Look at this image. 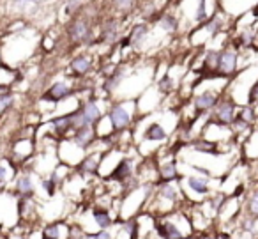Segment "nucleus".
<instances>
[{
    "instance_id": "nucleus-6",
    "label": "nucleus",
    "mask_w": 258,
    "mask_h": 239,
    "mask_svg": "<svg viewBox=\"0 0 258 239\" xmlns=\"http://www.w3.org/2000/svg\"><path fill=\"white\" fill-rule=\"evenodd\" d=\"M218 105V94L211 92V90H205V92L198 94L195 98V108L198 112H205V110H211Z\"/></svg>"
},
{
    "instance_id": "nucleus-17",
    "label": "nucleus",
    "mask_w": 258,
    "mask_h": 239,
    "mask_svg": "<svg viewBox=\"0 0 258 239\" xmlns=\"http://www.w3.org/2000/svg\"><path fill=\"white\" fill-rule=\"evenodd\" d=\"M159 175H161V179L163 181H166V182H170L172 179H177L179 177V170H177V165L175 163H168V165H165V167L159 170Z\"/></svg>"
},
{
    "instance_id": "nucleus-25",
    "label": "nucleus",
    "mask_w": 258,
    "mask_h": 239,
    "mask_svg": "<svg viewBox=\"0 0 258 239\" xmlns=\"http://www.w3.org/2000/svg\"><path fill=\"white\" fill-rule=\"evenodd\" d=\"M249 211L253 216L258 218V189H254L249 197Z\"/></svg>"
},
{
    "instance_id": "nucleus-36",
    "label": "nucleus",
    "mask_w": 258,
    "mask_h": 239,
    "mask_svg": "<svg viewBox=\"0 0 258 239\" xmlns=\"http://www.w3.org/2000/svg\"><path fill=\"white\" fill-rule=\"evenodd\" d=\"M170 83H172V82H170V78L166 76V78L161 82V90H170V89H172V85H170Z\"/></svg>"
},
{
    "instance_id": "nucleus-2",
    "label": "nucleus",
    "mask_w": 258,
    "mask_h": 239,
    "mask_svg": "<svg viewBox=\"0 0 258 239\" xmlns=\"http://www.w3.org/2000/svg\"><path fill=\"white\" fill-rule=\"evenodd\" d=\"M68 36L73 43H83L90 36V25L85 18H75L68 29Z\"/></svg>"
},
{
    "instance_id": "nucleus-37",
    "label": "nucleus",
    "mask_w": 258,
    "mask_h": 239,
    "mask_svg": "<svg viewBox=\"0 0 258 239\" xmlns=\"http://www.w3.org/2000/svg\"><path fill=\"white\" fill-rule=\"evenodd\" d=\"M85 239H96V234H87Z\"/></svg>"
},
{
    "instance_id": "nucleus-13",
    "label": "nucleus",
    "mask_w": 258,
    "mask_h": 239,
    "mask_svg": "<svg viewBox=\"0 0 258 239\" xmlns=\"http://www.w3.org/2000/svg\"><path fill=\"white\" fill-rule=\"evenodd\" d=\"M145 138L151 140V142H159V140H165L166 138V131L161 124H152L147 128L145 131Z\"/></svg>"
},
{
    "instance_id": "nucleus-7",
    "label": "nucleus",
    "mask_w": 258,
    "mask_h": 239,
    "mask_svg": "<svg viewBox=\"0 0 258 239\" xmlns=\"http://www.w3.org/2000/svg\"><path fill=\"white\" fill-rule=\"evenodd\" d=\"M75 144L78 147H82V149H85L87 146H90V144L94 142V129L90 128V126H83V128L76 129L75 131Z\"/></svg>"
},
{
    "instance_id": "nucleus-4",
    "label": "nucleus",
    "mask_w": 258,
    "mask_h": 239,
    "mask_svg": "<svg viewBox=\"0 0 258 239\" xmlns=\"http://www.w3.org/2000/svg\"><path fill=\"white\" fill-rule=\"evenodd\" d=\"M214 117H216V121L223 126L232 124V122L235 121V105H233V101L225 100V101H221V103L216 105Z\"/></svg>"
},
{
    "instance_id": "nucleus-33",
    "label": "nucleus",
    "mask_w": 258,
    "mask_h": 239,
    "mask_svg": "<svg viewBox=\"0 0 258 239\" xmlns=\"http://www.w3.org/2000/svg\"><path fill=\"white\" fill-rule=\"evenodd\" d=\"M115 2V6L117 8H120V9H125V8H129V6L133 4V0H113Z\"/></svg>"
},
{
    "instance_id": "nucleus-14",
    "label": "nucleus",
    "mask_w": 258,
    "mask_h": 239,
    "mask_svg": "<svg viewBox=\"0 0 258 239\" xmlns=\"http://www.w3.org/2000/svg\"><path fill=\"white\" fill-rule=\"evenodd\" d=\"M129 174H131V163H129V160H122L110 177L115 181H124L125 177H129Z\"/></svg>"
},
{
    "instance_id": "nucleus-10",
    "label": "nucleus",
    "mask_w": 258,
    "mask_h": 239,
    "mask_svg": "<svg viewBox=\"0 0 258 239\" xmlns=\"http://www.w3.org/2000/svg\"><path fill=\"white\" fill-rule=\"evenodd\" d=\"M69 68H71L76 75H87V73L90 71V68H92V62H90V59L87 57V55H80V57L73 59Z\"/></svg>"
},
{
    "instance_id": "nucleus-11",
    "label": "nucleus",
    "mask_w": 258,
    "mask_h": 239,
    "mask_svg": "<svg viewBox=\"0 0 258 239\" xmlns=\"http://www.w3.org/2000/svg\"><path fill=\"white\" fill-rule=\"evenodd\" d=\"M51 124L55 126L57 133H60V135H62V133H68V131L75 133V129H73V122H71V115H69V114L53 119V122H51Z\"/></svg>"
},
{
    "instance_id": "nucleus-8",
    "label": "nucleus",
    "mask_w": 258,
    "mask_h": 239,
    "mask_svg": "<svg viewBox=\"0 0 258 239\" xmlns=\"http://www.w3.org/2000/svg\"><path fill=\"white\" fill-rule=\"evenodd\" d=\"M15 192L18 193L20 197L27 199L34 193V182H32V177L30 175H20L16 179V184H15Z\"/></svg>"
},
{
    "instance_id": "nucleus-34",
    "label": "nucleus",
    "mask_w": 258,
    "mask_h": 239,
    "mask_svg": "<svg viewBox=\"0 0 258 239\" xmlns=\"http://www.w3.org/2000/svg\"><path fill=\"white\" fill-rule=\"evenodd\" d=\"M96 239H113V237H111V234L106 230V228H101V230L96 234Z\"/></svg>"
},
{
    "instance_id": "nucleus-16",
    "label": "nucleus",
    "mask_w": 258,
    "mask_h": 239,
    "mask_svg": "<svg viewBox=\"0 0 258 239\" xmlns=\"http://www.w3.org/2000/svg\"><path fill=\"white\" fill-rule=\"evenodd\" d=\"M159 232H161V235L165 239H182V232L177 228V225L173 223H165L159 227Z\"/></svg>"
},
{
    "instance_id": "nucleus-29",
    "label": "nucleus",
    "mask_w": 258,
    "mask_h": 239,
    "mask_svg": "<svg viewBox=\"0 0 258 239\" xmlns=\"http://www.w3.org/2000/svg\"><path fill=\"white\" fill-rule=\"evenodd\" d=\"M161 25H163V29H166V30H173V29H175V22H173L170 16H165V18H163Z\"/></svg>"
},
{
    "instance_id": "nucleus-31",
    "label": "nucleus",
    "mask_w": 258,
    "mask_h": 239,
    "mask_svg": "<svg viewBox=\"0 0 258 239\" xmlns=\"http://www.w3.org/2000/svg\"><path fill=\"white\" fill-rule=\"evenodd\" d=\"M216 146H212V144H207V142H200V144H195V149L198 151H214Z\"/></svg>"
},
{
    "instance_id": "nucleus-32",
    "label": "nucleus",
    "mask_w": 258,
    "mask_h": 239,
    "mask_svg": "<svg viewBox=\"0 0 258 239\" xmlns=\"http://www.w3.org/2000/svg\"><path fill=\"white\" fill-rule=\"evenodd\" d=\"M13 105V98L11 96H0V108H8Z\"/></svg>"
},
{
    "instance_id": "nucleus-23",
    "label": "nucleus",
    "mask_w": 258,
    "mask_h": 239,
    "mask_svg": "<svg viewBox=\"0 0 258 239\" xmlns=\"http://www.w3.org/2000/svg\"><path fill=\"white\" fill-rule=\"evenodd\" d=\"M159 193H161L165 199H168V200H175L177 199V189L173 188L172 184H163L161 186V189H159Z\"/></svg>"
},
{
    "instance_id": "nucleus-28",
    "label": "nucleus",
    "mask_w": 258,
    "mask_h": 239,
    "mask_svg": "<svg viewBox=\"0 0 258 239\" xmlns=\"http://www.w3.org/2000/svg\"><path fill=\"white\" fill-rule=\"evenodd\" d=\"M249 103L251 105L258 103V80L251 85V89H249Z\"/></svg>"
},
{
    "instance_id": "nucleus-15",
    "label": "nucleus",
    "mask_w": 258,
    "mask_h": 239,
    "mask_svg": "<svg viewBox=\"0 0 258 239\" xmlns=\"http://www.w3.org/2000/svg\"><path fill=\"white\" fill-rule=\"evenodd\" d=\"M92 216L99 228H108L111 225V216L108 214L106 209H94Z\"/></svg>"
},
{
    "instance_id": "nucleus-30",
    "label": "nucleus",
    "mask_w": 258,
    "mask_h": 239,
    "mask_svg": "<svg viewBox=\"0 0 258 239\" xmlns=\"http://www.w3.org/2000/svg\"><path fill=\"white\" fill-rule=\"evenodd\" d=\"M240 43H242V44H249V43H253V32H249V30H246V32H242V36H240Z\"/></svg>"
},
{
    "instance_id": "nucleus-27",
    "label": "nucleus",
    "mask_w": 258,
    "mask_h": 239,
    "mask_svg": "<svg viewBox=\"0 0 258 239\" xmlns=\"http://www.w3.org/2000/svg\"><path fill=\"white\" fill-rule=\"evenodd\" d=\"M80 8V2L78 0H69L68 6H66V15H76Z\"/></svg>"
},
{
    "instance_id": "nucleus-1",
    "label": "nucleus",
    "mask_w": 258,
    "mask_h": 239,
    "mask_svg": "<svg viewBox=\"0 0 258 239\" xmlns=\"http://www.w3.org/2000/svg\"><path fill=\"white\" fill-rule=\"evenodd\" d=\"M108 117H110V122H111V126H113V129L120 131V129L127 128L133 115H131V112H129L127 108L124 107V105L117 103V105H113V107H111Z\"/></svg>"
},
{
    "instance_id": "nucleus-38",
    "label": "nucleus",
    "mask_w": 258,
    "mask_h": 239,
    "mask_svg": "<svg viewBox=\"0 0 258 239\" xmlns=\"http://www.w3.org/2000/svg\"><path fill=\"white\" fill-rule=\"evenodd\" d=\"M218 239H230V237L226 234H221V235H218Z\"/></svg>"
},
{
    "instance_id": "nucleus-19",
    "label": "nucleus",
    "mask_w": 258,
    "mask_h": 239,
    "mask_svg": "<svg viewBox=\"0 0 258 239\" xmlns=\"http://www.w3.org/2000/svg\"><path fill=\"white\" fill-rule=\"evenodd\" d=\"M97 167H99V160L96 158V154L94 156H87L85 160L82 161V170L83 172H96Z\"/></svg>"
},
{
    "instance_id": "nucleus-39",
    "label": "nucleus",
    "mask_w": 258,
    "mask_h": 239,
    "mask_svg": "<svg viewBox=\"0 0 258 239\" xmlns=\"http://www.w3.org/2000/svg\"><path fill=\"white\" fill-rule=\"evenodd\" d=\"M253 13H254V16H258V4H256V8L253 9Z\"/></svg>"
},
{
    "instance_id": "nucleus-40",
    "label": "nucleus",
    "mask_w": 258,
    "mask_h": 239,
    "mask_svg": "<svg viewBox=\"0 0 258 239\" xmlns=\"http://www.w3.org/2000/svg\"><path fill=\"white\" fill-rule=\"evenodd\" d=\"M182 239H191V237H182Z\"/></svg>"
},
{
    "instance_id": "nucleus-18",
    "label": "nucleus",
    "mask_w": 258,
    "mask_h": 239,
    "mask_svg": "<svg viewBox=\"0 0 258 239\" xmlns=\"http://www.w3.org/2000/svg\"><path fill=\"white\" fill-rule=\"evenodd\" d=\"M149 34V29L147 25H137L133 30H131V34H129V41L131 43H140V41H144V37Z\"/></svg>"
},
{
    "instance_id": "nucleus-35",
    "label": "nucleus",
    "mask_w": 258,
    "mask_h": 239,
    "mask_svg": "<svg viewBox=\"0 0 258 239\" xmlns=\"http://www.w3.org/2000/svg\"><path fill=\"white\" fill-rule=\"evenodd\" d=\"M6 177H8V170H6L4 165H0V184L6 181Z\"/></svg>"
},
{
    "instance_id": "nucleus-21",
    "label": "nucleus",
    "mask_w": 258,
    "mask_h": 239,
    "mask_svg": "<svg viewBox=\"0 0 258 239\" xmlns=\"http://www.w3.org/2000/svg\"><path fill=\"white\" fill-rule=\"evenodd\" d=\"M219 64V52H209L207 57H205V68L211 69V71H218Z\"/></svg>"
},
{
    "instance_id": "nucleus-26",
    "label": "nucleus",
    "mask_w": 258,
    "mask_h": 239,
    "mask_svg": "<svg viewBox=\"0 0 258 239\" xmlns=\"http://www.w3.org/2000/svg\"><path fill=\"white\" fill-rule=\"evenodd\" d=\"M239 119H242V121H244V122H247V124H249V122H253V121H254L253 110H251L249 107H247V108H242V112H240Z\"/></svg>"
},
{
    "instance_id": "nucleus-20",
    "label": "nucleus",
    "mask_w": 258,
    "mask_h": 239,
    "mask_svg": "<svg viewBox=\"0 0 258 239\" xmlns=\"http://www.w3.org/2000/svg\"><path fill=\"white\" fill-rule=\"evenodd\" d=\"M43 0H11V4L15 9H32L36 6H39Z\"/></svg>"
},
{
    "instance_id": "nucleus-24",
    "label": "nucleus",
    "mask_w": 258,
    "mask_h": 239,
    "mask_svg": "<svg viewBox=\"0 0 258 239\" xmlns=\"http://www.w3.org/2000/svg\"><path fill=\"white\" fill-rule=\"evenodd\" d=\"M44 237H51V239L60 237V225H50V227L44 228Z\"/></svg>"
},
{
    "instance_id": "nucleus-22",
    "label": "nucleus",
    "mask_w": 258,
    "mask_h": 239,
    "mask_svg": "<svg viewBox=\"0 0 258 239\" xmlns=\"http://www.w3.org/2000/svg\"><path fill=\"white\" fill-rule=\"evenodd\" d=\"M207 0H198V9H197V22L204 23L207 20Z\"/></svg>"
},
{
    "instance_id": "nucleus-9",
    "label": "nucleus",
    "mask_w": 258,
    "mask_h": 239,
    "mask_svg": "<svg viewBox=\"0 0 258 239\" xmlns=\"http://www.w3.org/2000/svg\"><path fill=\"white\" fill-rule=\"evenodd\" d=\"M82 114H83V117H85V121H87V124H89V126L96 124V122L101 119V110H99V107L94 103V101H87V103H83Z\"/></svg>"
},
{
    "instance_id": "nucleus-3",
    "label": "nucleus",
    "mask_w": 258,
    "mask_h": 239,
    "mask_svg": "<svg viewBox=\"0 0 258 239\" xmlns=\"http://www.w3.org/2000/svg\"><path fill=\"white\" fill-rule=\"evenodd\" d=\"M237 69V54L232 48H225L223 52H219V64H218V71L223 76H230L233 75Z\"/></svg>"
},
{
    "instance_id": "nucleus-5",
    "label": "nucleus",
    "mask_w": 258,
    "mask_h": 239,
    "mask_svg": "<svg viewBox=\"0 0 258 239\" xmlns=\"http://www.w3.org/2000/svg\"><path fill=\"white\" fill-rule=\"evenodd\" d=\"M73 94V89L68 85L66 82H55L50 89L44 92L43 100H48V101H62L66 100L68 96Z\"/></svg>"
},
{
    "instance_id": "nucleus-41",
    "label": "nucleus",
    "mask_w": 258,
    "mask_h": 239,
    "mask_svg": "<svg viewBox=\"0 0 258 239\" xmlns=\"http://www.w3.org/2000/svg\"><path fill=\"white\" fill-rule=\"evenodd\" d=\"M44 239H51V237H44Z\"/></svg>"
},
{
    "instance_id": "nucleus-12",
    "label": "nucleus",
    "mask_w": 258,
    "mask_h": 239,
    "mask_svg": "<svg viewBox=\"0 0 258 239\" xmlns=\"http://www.w3.org/2000/svg\"><path fill=\"white\" fill-rule=\"evenodd\" d=\"M187 186H189L193 192L202 193V195H205V193L209 192V181L204 177H198V175H191V177L187 179Z\"/></svg>"
}]
</instances>
